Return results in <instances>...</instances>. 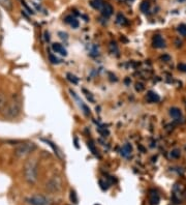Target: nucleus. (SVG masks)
Segmentation results:
<instances>
[{"label":"nucleus","instance_id":"22","mask_svg":"<svg viewBox=\"0 0 186 205\" xmlns=\"http://www.w3.org/2000/svg\"><path fill=\"white\" fill-rule=\"evenodd\" d=\"M148 10H149V2H146V1L143 2V3L141 4V11L146 13Z\"/></svg>","mask_w":186,"mask_h":205},{"label":"nucleus","instance_id":"25","mask_svg":"<svg viewBox=\"0 0 186 205\" xmlns=\"http://www.w3.org/2000/svg\"><path fill=\"white\" fill-rule=\"evenodd\" d=\"M22 3H23V5L25 6V8H26V10L28 11V13H29V14H31V15H33V14H34V13H33V11H32L31 8H29L28 5H27V4H26V2H25V1H22Z\"/></svg>","mask_w":186,"mask_h":205},{"label":"nucleus","instance_id":"10","mask_svg":"<svg viewBox=\"0 0 186 205\" xmlns=\"http://www.w3.org/2000/svg\"><path fill=\"white\" fill-rule=\"evenodd\" d=\"M52 49L54 50L56 53H59V54L63 55V56H66L67 55V52H66V50L64 49V47L60 44H53L52 46Z\"/></svg>","mask_w":186,"mask_h":205},{"label":"nucleus","instance_id":"27","mask_svg":"<svg viewBox=\"0 0 186 205\" xmlns=\"http://www.w3.org/2000/svg\"><path fill=\"white\" fill-rule=\"evenodd\" d=\"M58 34L60 35V38H62V40H64V38L66 40V38H67V34H66V33H63V32H59Z\"/></svg>","mask_w":186,"mask_h":205},{"label":"nucleus","instance_id":"8","mask_svg":"<svg viewBox=\"0 0 186 205\" xmlns=\"http://www.w3.org/2000/svg\"><path fill=\"white\" fill-rule=\"evenodd\" d=\"M131 152H132V147H131V145L128 143L124 144L122 146V148H121V154H122L123 156H125V158L130 156Z\"/></svg>","mask_w":186,"mask_h":205},{"label":"nucleus","instance_id":"14","mask_svg":"<svg viewBox=\"0 0 186 205\" xmlns=\"http://www.w3.org/2000/svg\"><path fill=\"white\" fill-rule=\"evenodd\" d=\"M90 5L92 6L93 8H95V10H102L103 3L100 1V0H93V1L90 2Z\"/></svg>","mask_w":186,"mask_h":205},{"label":"nucleus","instance_id":"24","mask_svg":"<svg viewBox=\"0 0 186 205\" xmlns=\"http://www.w3.org/2000/svg\"><path fill=\"white\" fill-rule=\"evenodd\" d=\"M70 25L72 26V28H78V27H79V22H78V20L72 19V23H70Z\"/></svg>","mask_w":186,"mask_h":205},{"label":"nucleus","instance_id":"26","mask_svg":"<svg viewBox=\"0 0 186 205\" xmlns=\"http://www.w3.org/2000/svg\"><path fill=\"white\" fill-rule=\"evenodd\" d=\"M178 68L181 71V72H184V71H186V65H184V64H179Z\"/></svg>","mask_w":186,"mask_h":205},{"label":"nucleus","instance_id":"21","mask_svg":"<svg viewBox=\"0 0 186 205\" xmlns=\"http://www.w3.org/2000/svg\"><path fill=\"white\" fill-rule=\"evenodd\" d=\"M178 31L180 32V34L181 35H183V36H186V26L185 25H180L179 26V28H178Z\"/></svg>","mask_w":186,"mask_h":205},{"label":"nucleus","instance_id":"11","mask_svg":"<svg viewBox=\"0 0 186 205\" xmlns=\"http://www.w3.org/2000/svg\"><path fill=\"white\" fill-rule=\"evenodd\" d=\"M153 46L155 48H164L165 47V43L164 41V38H161L160 35H156L154 38H153Z\"/></svg>","mask_w":186,"mask_h":205},{"label":"nucleus","instance_id":"17","mask_svg":"<svg viewBox=\"0 0 186 205\" xmlns=\"http://www.w3.org/2000/svg\"><path fill=\"white\" fill-rule=\"evenodd\" d=\"M67 79L72 83H73V84H77V83L79 82V79H78L75 75H72V74H67Z\"/></svg>","mask_w":186,"mask_h":205},{"label":"nucleus","instance_id":"19","mask_svg":"<svg viewBox=\"0 0 186 205\" xmlns=\"http://www.w3.org/2000/svg\"><path fill=\"white\" fill-rule=\"evenodd\" d=\"M49 60L51 63L53 64H57V63H59V59L57 58L56 56H54V55H52V54H50L49 55Z\"/></svg>","mask_w":186,"mask_h":205},{"label":"nucleus","instance_id":"7","mask_svg":"<svg viewBox=\"0 0 186 205\" xmlns=\"http://www.w3.org/2000/svg\"><path fill=\"white\" fill-rule=\"evenodd\" d=\"M146 98L149 103H157V102H159V100H160L159 95H158L156 92H154V91H149V92L147 93Z\"/></svg>","mask_w":186,"mask_h":205},{"label":"nucleus","instance_id":"29","mask_svg":"<svg viewBox=\"0 0 186 205\" xmlns=\"http://www.w3.org/2000/svg\"><path fill=\"white\" fill-rule=\"evenodd\" d=\"M72 19H73L72 17H66V18H65V22H66V23H72Z\"/></svg>","mask_w":186,"mask_h":205},{"label":"nucleus","instance_id":"2","mask_svg":"<svg viewBox=\"0 0 186 205\" xmlns=\"http://www.w3.org/2000/svg\"><path fill=\"white\" fill-rule=\"evenodd\" d=\"M38 176V164L35 158H30L25 163L24 166V177L25 180L30 185H34Z\"/></svg>","mask_w":186,"mask_h":205},{"label":"nucleus","instance_id":"3","mask_svg":"<svg viewBox=\"0 0 186 205\" xmlns=\"http://www.w3.org/2000/svg\"><path fill=\"white\" fill-rule=\"evenodd\" d=\"M36 146L34 143H21L19 145H17L13 150V153L17 158H26L27 155H29L31 152H33L35 150Z\"/></svg>","mask_w":186,"mask_h":205},{"label":"nucleus","instance_id":"9","mask_svg":"<svg viewBox=\"0 0 186 205\" xmlns=\"http://www.w3.org/2000/svg\"><path fill=\"white\" fill-rule=\"evenodd\" d=\"M160 201L159 195L155 191H151L150 192V204L151 205H158Z\"/></svg>","mask_w":186,"mask_h":205},{"label":"nucleus","instance_id":"6","mask_svg":"<svg viewBox=\"0 0 186 205\" xmlns=\"http://www.w3.org/2000/svg\"><path fill=\"white\" fill-rule=\"evenodd\" d=\"M113 11H114V8H113V6H112L111 4H109V3H105V4H103V5H102V15L105 16V18L111 17V16H112V14H113Z\"/></svg>","mask_w":186,"mask_h":205},{"label":"nucleus","instance_id":"12","mask_svg":"<svg viewBox=\"0 0 186 205\" xmlns=\"http://www.w3.org/2000/svg\"><path fill=\"white\" fill-rule=\"evenodd\" d=\"M170 115H171L173 118L178 119V118H180V117L182 116V112H181V110L179 109V108L173 107V108H171V109H170Z\"/></svg>","mask_w":186,"mask_h":205},{"label":"nucleus","instance_id":"5","mask_svg":"<svg viewBox=\"0 0 186 205\" xmlns=\"http://www.w3.org/2000/svg\"><path fill=\"white\" fill-rule=\"evenodd\" d=\"M26 202L29 205H50V202L45 196L43 195H33L26 198Z\"/></svg>","mask_w":186,"mask_h":205},{"label":"nucleus","instance_id":"15","mask_svg":"<svg viewBox=\"0 0 186 205\" xmlns=\"http://www.w3.org/2000/svg\"><path fill=\"white\" fill-rule=\"evenodd\" d=\"M6 103H7V101H6L5 95H4L2 92H0V111H2V110L4 109Z\"/></svg>","mask_w":186,"mask_h":205},{"label":"nucleus","instance_id":"16","mask_svg":"<svg viewBox=\"0 0 186 205\" xmlns=\"http://www.w3.org/2000/svg\"><path fill=\"white\" fill-rule=\"evenodd\" d=\"M117 23L120 25H126L127 24V21H126L125 17L122 15V14H118L117 15Z\"/></svg>","mask_w":186,"mask_h":205},{"label":"nucleus","instance_id":"13","mask_svg":"<svg viewBox=\"0 0 186 205\" xmlns=\"http://www.w3.org/2000/svg\"><path fill=\"white\" fill-rule=\"evenodd\" d=\"M0 5L8 11L13 10V1L11 0H0Z\"/></svg>","mask_w":186,"mask_h":205},{"label":"nucleus","instance_id":"30","mask_svg":"<svg viewBox=\"0 0 186 205\" xmlns=\"http://www.w3.org/2000/svg\"><path fill=\"white\" fill-rule=\"evenodd\" d=\"M130 1H132V0H130Z\"/></svg>","mask_w":186,"mask_h":205},{"label":"nucleus","instance_id":"18","mask_svg":"<svg viewBox=\"0 0 186 205\" xmlns=\"http://www.w3.org/2000/svg\"><path fill=\"white\" fill-rule=\"evenodd\" d=\"M171 158H180V150H179V149H174V150H172Z\"/></svg>","mask_w":186,"mask_h":205},{"label":"nucleus","instance_id":"1","mask_svg":"<svg viewBox=\"0 0 186 205\" xmlns=\"http://www.w3.org/2000/svg\"><path fill=\"white\" fill-rule=\"evenodd\" d=\"M21 110H22V104H21V100L18 95H13V98L6 103L4 109L2 110L3 112V116L5 118L13 119L17 118L20 115Z\"/></svg>","mask_w":186,"mask_h":205},{"label":"nucleus","instance_id":"4","mask_svg":"<svg viewBox=\"0 0 186 205\" xmlns=\"http://www.w3.org/2000/svg\"><path fill=\"white\" fill-rule=\"evenodd\" d=\"M61 186H62L61 178L58 175H54V176H52L48 180L47 185H46V188L51 193H56L61 190Z\"/></svg>","mask_w":186,"mask_h":205},{"label":"nucleus","instance_id":"23","mask_svg":"<svg viewBox=\"0 0 186 205\" xmlns=\"http://www.w3.org/2000/svg\"><path fill=\"white\" fill-rule=\"evenodd\" d=\"M135 89H137V91H142V90H144V86H143V84H142V83H137V84H135Z\"/></svg>","mask_w":186,"mask_h":205},{"label":"nucleus","instance_id":"20","mask_svg":"<svg viewBox=\"0 0 186 205\" xmlns=\"http://www.w3.org/2000/svg\"><path fill=\"white\" fill-rule=\"evenodd\" d=\"M70 200H72L75 204L78 203V197H77V194H75V191H70Z\"/></svg>","mask_w":186,"mask_h":205},{"label":"nucleus","instance_id":"28","mask_svg":"<svg viewBox=\"0 0 186 205\" xmlns=\"http://www.w3.org/2000/svg\"><path fill=\"white\" fill-rule=\"evenodd\" d=\"M161 59H162V60H165V61H170L171 57L167 56V55H164V56H162V57H161Z\"/></svg>","mask_w":186,"mask_h":205}]
</instances>
